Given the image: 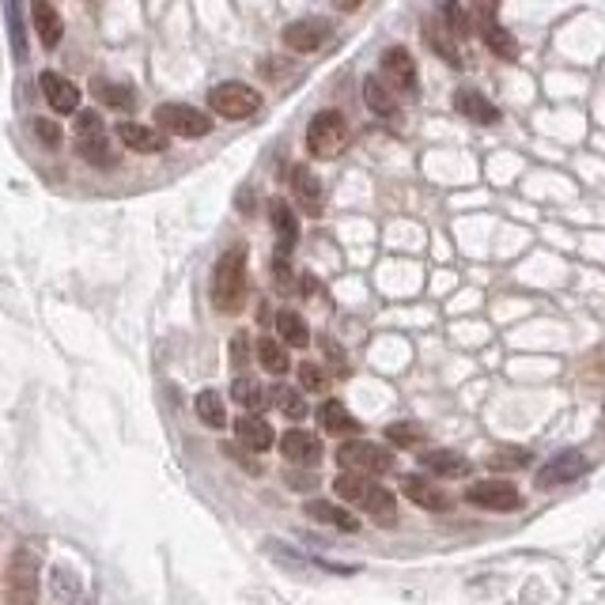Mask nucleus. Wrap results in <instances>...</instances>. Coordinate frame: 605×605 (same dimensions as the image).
<instances>
[{
    "instance_id": "nucleus-1",
    "label": "nucleus",
    "mask_w": 605,
    "mask_h": 605,
    "mask_svg": "<svg viewBox=\"0 0 605 605\" xmlns=\"http://www.w3.org/2000/svg\"><path fill=\"white\" fill-rule=\"evenodd\" d=\"M333 492H337L341 500L363 507L379 526H394V522H398V500H394V492L375 484L367 473H348L345 469V473L333 481Z\"/></svg>"
},
{
    "instance_id": "nucleus-2",
    "label": "nucleus",
    "mask_w": 605,
    "mask_h": 605,
    "mask_svg": "<svg viewBox=\"0 0 605 605\" xmlns=\"http://www.w3.org/2000/svg\"><path fill=\"white\" fill-rule=\"evenodd\" d=\"M246 303V250H224L212 269V307L220 314H235Z\"/></svg>"
},
{
    "instance_id": "nucleus-3",
    "label": "nucleus",
    "mask_w": 605,
    "mask_h": 605,
    "mask_svg": "<svg viewBox=\"0 0 605 605\" xmlns=\"http://www.w3.org/2000/svg\"><path fill=\"white\" fill-rule=\"evenodd\" d=\"M348 144V125L337 110H322L314 114L307 125V152L314 159H337Z\"/></svg>"
},
{
    "instance_id": "nucleus-4",
    "label": "nucleus",
    "mask_w": 605,
    "mask_h": 605,
    "mask_svg": "<svg viewBox=\"0 0 605 605\" xmlns=\"http://www.w3.org/2000/svg\"><path fill=\"white\" fill-rule=\"evenodd\" d=\"M38 556L35 549H16L8 575H4V598L8 605H35L38 598Z\"/></svg>"
},
{
    "instance_id": "nucleus-5",
    "label": "nucleus",
    "mask_w": 605,
    "mask_h": 605,
    "mask_svg": "<svg viewBox=\"0 0 605 605\" xmlns=\"http://www.w3.org/2000/svg\"><path fill=\"white\" fill-rule=\"evenodd\" d=\"M156 125L163 133L171 137H182V140H193V137H208L212 133V118L205 110H197L190 103H163L156 106Z\"/></svg>"
},
{
    "instance_id": "nucleus-6",
    "label": "nucleus",
    "mask_w": 605,
    "mask_h": 605,
    "mask_svg": "<svg viewBox=\"0 0 605 605\" xmlns=\"http://www.w3.org/2000/svg\"><path fill=\"white\" fill-rule=\"evenodd\" d=\"M208 110L227 121H246L261 110V95L246 84H216L208 91Z\"/></svg>"
},
{
    "instance_id": "nucleus-7",
    "label": "nucleus",
    "mask_w": 605,
    "mask_h": 605,
    "mask_svg": "<svg viewBox=\"0 0 605 605\" xmlns=\"http://www.w3.org/2000/svg\"><path fill=\"white\" fill-rule=\"evenodd\" d=\"M337 462L341 469L348 473H367V477H375V473H390L394 469V454L379 443H367V439H348L341 443L337 450Z\"/></svg>"
},
{
    "instance_id": "nucleus-8",
    "label": "nucleus",
    "mask_w": 605,
    "mask_h": 605,
    "mask_svg": "<svg viewBox=\"0 0 605 605\" xmlns=\"http://www.w3.org/2000/svg\"><path fill=\"white\" fill-rule=\"evenodd\" d=\"M583 473H587V458H583V450H560V454H553L545 466L537 469L534 484L545 492V488L571 484L575 477H583Z\"/></svg>"
},
{
    "instance_id": "nucleus-9",
    "label": "nucleus",
    "mask_w": 605,
    "mask_h": 605,
    "mask_svg": "<svg viewBox=\"0 0 605 605\" xmlns=\"http://www.w3.org/2000/svg\"><path fill=\"white\" fill-rule=\"evenodd\" d=\"M329 35H333L329 19L307 16V19L288 23V27H284V35H280V42H284L292 53H314V50H322V42H326Z\"/></svg>"
},
{
    "instance_id": "nucleus-10",
    "label": "nucleus",
    "mask_w": 605,
    "mask_h": 605,
    "mask_svg": "<svg viewBox=\"0 0 605 605\" xmlns=\"http://www.w3.org/2000/svg\"><path fill=\"white\" fill-rule=\"evenodd\" d=\"M466 500L473 503V507H484V511H515L522 503V496L511 481H481V484H469Z\"/></svg>"
},
{
    "instance_id": "nucleus-11",
    "label": "nucleus",
    "mask_w": 605,
    "mask_h": 605,
    "mask_svg": "<svg viewBox=\"0 0 605 605\" xmlns=\"http://www.w3.org/2000/svg\"><path fill=\"white\" fill-rule=\"evenodd\" d=\"M288 182H292L295 205L303 208L307 216H322V208H326V193H322L318 174H314L311 167H303V163H295L292 174H288Z\"/></svg>"
},
{
    "instance_id": "nucleus-12",
    "label": "nucleus",
    "mask_w": 605,
    "mask_h": 605,
    "mask_svg": "<svg viewBox=\"0 0 605 605\" xmlns=\"http://www.w3.org/2000/svg\"><path fill=\"white\" fill-rule=\"evenodd\" d=\"M382 80L394 87V91H405V95H413V91H416V61H413V53L405 50V46H390V50L382 53Z\"/></svg>"
},
{
    "instance_id": "nucleus-13",
    "label": "nucleus",
    "mask_w": 605,
    "mask_h": 605,
    "mask_svg": "<svg viewBox=\"0 0 605 605\" xmlns=\"http://www.w3.org/2000/svg\"><path fill=\"white\" fill-rule=\"evenodd\" d=\"M280 454L292 462V466H318L322 462V439L314 432H303V428H292V432L280 435Z\"/></svg>"
},
{
    "instance_id": "nucleus-14",
    "label": "nucleus",
    "mask_w": 605,
    "mask_h": 605,
    "mask_svg": "<svg viewBox=\"0 0 605 605\" xmlns=\"http://www.w3.org/2000/svg\"><path fill=\"white\" fill-rule=\"evenodd\" d=\"M38 80H42V95H46L50 110H57V114H76V106H80L76 84H69L61 72H42Z\"/></svg>"
},
{
    "instance_id": "nucleus-15",
    "label": "nucleus",
    "mask_w": 605,
    "mask_h": 605,
    "mask_svg": "<svg viewBox=\"0 0 605 605\" xmlns=\"http://www.w3.org/2000/svg\"><path fill=\"white\" fill-rule=\"evenodd\" d=\"M269 224H273V235H277V254H292L295 242H299V220H295L292 205L277 197L269 205Z\"/></svg>"
},
{
    "instance_id": "nucleus-16",
    "label": "nucleus",
    "mask_w": 605,
    "mask_h": 605,
    "mask_svg": "<svg viewBox=\"0 0 605 605\" xmlns=\"http://www.w3.org/2000/svg\"><path fill=\"white\" fill-rule=\"evenodd\" d=\"M477 31H481L484 46L496 53V57H503V61H515V57H519V42H515V35L496 19V12H492V16H477Z\"/></svg>"
},
{
    "instance_id": "nucleus-17",
    "label": "nucleus",
    "mask_w": 605,
    "mask_h": 605,
    "mask_svg": "<svg viewBox=\"0 0 605 605\" xmlns=\"http://www.w3.org/2000/svg\"><path fill=\"white\" fill-rule=\"evenodd\" d=\"M118 140L129 148V152H144V156H156L167 148V140L159 137L156 129H148V125H137V121H118Z\"/></svg>"
},
{
    "instance_id": "nucleus-18",
    "label": "nucleus",
    "mask_w": 605,
    "mask_h": 605,
    "mask_svg": "<svg viewBox=\"0 0 605 605\" xmlns=\"http://www.w3.org/2000/svg\"><path fill=\"white\" fill-rule=\"evenodd\" d=\"M235 435H239L242 450H258V454H265V450L277 443L273 428H269L261 416H239V420H235Z\"/></svg>"
},
{
    "instance_id": "nucleus-19",
    "label": "nucleus",
    "mask_w": 605,
    "mask_h": 605,
    "mask_svg": "<svg viewBox=\"0 0 605 605\" xmlns=\"http://www.w3.org/2000/svg\"><path fill=\"white\" fill-rule=\"evenodd\" d=\"M405 496L424 511H450V496L428 477H405Z\"/></svg>"
},
{
    "instance_id": "nucleus-20",
    "label": "nucleus",
    "mask_w": 605,
    "mask_h": 605,
    "mask_svg": "<svg viewBox=\"0 0 605 605\" xmlns=\"http://www.w3.org/2000/svg\"><path fill=\"white\" fill-rule=\"evenodd\" d=\"M420 466L435 473V477H469L473 466H469V458L462 454H454V450H424L420 454Z\"/></svg>"
},
{
    "instance_id": "nucleus-21",
    "label": "nucleus",
    "mask_w": 605,
    "mask_h": 605,
    "mask_svg": "<svg viewBox=\"0 0 605 605\" xmlns=\"http://www.w3.org/2000/svg\"><path fill=\"white\" fill-rule=\"evenodd\" d=\"M454 110H462L469 121H477V125H496L500 121V110L484 99L481 91H473V87H462L458 95H454Z\"/></svg>"
},
{
    "instance_id": "nucleus-22",
    "label": "nucleus",
    "mask_w": 605,
    "mask_h": 605,
    "mask_svg": "<svg viewBox=\"0 0 605 605\" xmlns=\"http://www.w3.org/2000/svg\"><path fill=\"white\" fill-rule=\"evenodd\" d=\"M76 156L87 159L91 167H114L118 163V148L110 144V137L103 133H91V137H76Z\"/></svg>"
},
{
    "instance_id": "nucleus-23",
    "label": "nucleus",
    "mask_w": 605,
    "mask_h": 605,
    "mask_svg": "<svg viewBox=\"0 0 605 605\" xmlns=\"http://www.w3.org/2000/svg\"><path fill=\"white\" fill-rule=\"evenodd\" d=\"M318 424H322L329 435H356L360 432V420L348 413L337 398L322 401V409H318Z\"/></svg>"
},
{
    "instance_id": "nucleus-24",
    "label": "nucleus",
    "mask_w": 605,
    "mask_h": 605,
    "mask_svg": "<svg viewBox=\"0 0 605 605\" xmlns=\"http://www.w3.org/2000/svg\"><path fill=\"white\" fill-rule=\"evenodd\" d=\"M424 42H428V46H432L447 65L462 69V53H458V46H454V35L447 31V23H443V19H428V23H424Z\"/></svg>"
},
{
    "instance_id": "nucleus-25",
    "label": "nucleus",
    "mask_w": 605,
    "mask_h": 605,
    "mask_svg": "<svg viewBox=\"0 0 605 605\" xmlns=\"http://www.w3.org/2000/svg\"><path fill=\"white\" fill-rule=\"evenodd\" d=\"M363 103L367 110H375L379 118H394L398 114V99H394V87L379 80V76H371V80H363Z\"/></svg>"
},
{
    "instance_id": "nucleus-26",
    "label": "nucleus",
    "mask_w": 605,
    "mask_h": 605,
    "mask_svg": "<svg viewBox=\"0 0 605 605\" xmlns=\"http://www.w3.org/2000/svg\"><path fill=\"white\" fill-rule=\"evenodd\" d=\"M31 19H35V31L38 38L46 42V46H57L61 42V35H65V27H61V16H57V8H53L50 0H35L31 4Z\"/></svg>"
},
{
    "instance_id": "nucleus-27",
    "label": "nucleus",
    "mask_w": 605,
    "mask_h": 605,
    "mask_svg": "<svg viewBox=\"0 0 605 605\" xmlns=\"http://www.w3.org/2000/svg\"><path fill=\"white\" fill-rule=\"evenodd\" d=\"M307 515H311L314 522L337 526V530H345V534H356V530H360V519H356V515H348V511H341V507H333V503H326V500L307 503Z\"/></svg>"
},
{
    "instance_id": "nucleus-28",
    "label": "nucleus",
    "mask_w": 605,
    "mask_h": 605,
    "mask_svg": "<svg viewBox=\"0 0 605 605\" xmlns=\"http://www.w3.org/2000/svg\"><path fill=\"white\" fill-rule=\"evenodd\" d=\"M277 333H280V341H284V345H292V348L311 345V329H307V322H303V314H295V311L277 314Z\"/></svg>"
},
{
    "instance_id": "nucleus-29",
    "label": "nucleus",
    "mask_w": 605,
    "mask_h": 605,
    "mask_svg": "<svg viewBox=\"0 0 605 605\" xmlns=\"http://www.w3.org/2000/svg\"><path fill=\"white\" fill-rule=\"evenodd\" d=\"M91 91H95V99H99L103 106H110V110H133V99H137V95H133V87L114 84V80H110V84H106V80H95Z\"/></svg>"
},
{
    "instance_id": "nucleus-30",
    "label": "nucleus",
    "mask_w": 605,
    "mask_h": 605,
    "mask_svg": "<svg viewBox=\"0 0 605 605\" xmlns=\"http://www.w3.org/2000/svg\"><path fill=\"white\" fill-rule=\"evenodd\" d=\"M197 416H201V424L208 428H227V409H224V398L216 394V390H201L197 394Z\"/></svg>"
},
{
    "instance_id": "nucleus-31",
    "label": "nucleus",
    "mask_w": 605,
    "mask_h": 605,
    "mask_svg": "<svg viewBox=\"0 0 605 605\" xmlns=\"http://www.w3.org/2000/svg\"><path fill=\"white\" fill-rule=\"evenodd\" d=\"M231 398L239 401V405H246L250 413H261V409L269 405V390H261L258 382H250V379H235L231 382Z\"/></svg>"
},
{
    "instance_id": "nucleus-32",
    "label": "nucleus",
    "mask_w": 605,
    "mask_h": 605,
    "mask_svg": "<svg viewBox=\"0 0 605 605\" xmlns=\"http://www.w3.org/2000/svg\"><path fill=\"white\" fill-rule=\"evenodd\" d=\"M269 401H273V405H277V409L288 416V420H303V416H307V401H303V394H299V390L273 386V390H269Z\"/></svg>"
},
{
    "instance_id": "nucleus-33",
    "label": "nucleus",
    "mask_w": 605,
    "mask_h": 605,
    "mask_svg": "<svg viewBox=\"0 0 605 605\" xmlns=\"http://www.w3.org/2000/svg\"><path fill=\"white\" fill-rule=\"evenodd\" d=\"M258 363L269 371V375H284L288 371V352L280 341H269V337H261L258 341Z\"/></svg>"
},
{
    "instance_id": "nucleus-34",
    "label": "nucleus",
    "mask_w": 605,
    "mask_h": 605,
    "mask_svg": "<svg viewBox=\"0 0 605 605\" xmlns=\"http://www.w3.org/2000/svg\"><path fill=\"white\" fill-rule=\"evenodd\" d=\"M439 12H443V23H447V31H450V35L466 38L469 31H473V27H469L466 8H462L458 0H439Z\"/></svg>"
},
{
    "instance_id": "nucleus-35",
    "label": "nucleus",
    "mask_w": 605,
    "mask_h": 605,
    "mask_svg": "<svg viewBox=\"0 0 605 605\" xmlns=\"http://www.w3.org/2000/svg\"><path fill=\"white\" fill-rule=\"evenodd\" d=\"M488 466L492 469H522L530 466V450L526 447H500L492 458H488Z\"/></svg>"
},
{
    "instance_id": "nucleus-36",
    "label": "nucleus",
    "mask_w": 605,
    "mask_h": 605,
    "mask_svg": "<svg viewBox=\"0 0 605 605\" xmlns=\"http://www.w3.org/2000/svg\"><path fill=\"white\" fill-rule=\"evenodd\" d=\"M386 439H390L394 447H416V443H424V428L401 420V424H390V428H386Z\"/></svg>"
},
{
    "instance_id": "nucleus-37",
    "label": "nucleus",
    "mask_w": 605,
    "mask_h": 605,
    "mask_svg": "<svg viewBox=\"0 0 605 605\" xmlns=\"http://www.w3.org/2000/svg\"><path fill=\"white\" fill-rule=\"evenodd\" d=\"M273 277H277V292L280 295H292L295 288H299L292 265H288V254H277V258H273Z\"/></svg>"
},
{
    "instance_id": "nucleus-38",
    "label": "nucleus",
    "mask_w": 605,
    "mask_h": 605,
    "mask_svg": "<svg viewBox=\"0 0 605 605\" xmlns=\"http://www.w3.org/2000/svg\"><path fill=\"white\" fill-rule=\"evenodd\" d=\"M299 386L307 394H322L326 390V371L318 363H299Z\"/></svg>"
},
{
    "instance_id": "nucleus-39",
    "label": "nucleus",
    "mask_w": 605,
    "mask_h": 605,
    "mask_svg": "<svg viewBox=\"0 0 605 605\" xmlns=\"http://www.w3.org/2000/svg\"><path fill=\"white\" fill-rule=\"evenodd\" d=\"M31 129H35V137H38V144H42V148H57V144H61V129H57V125H53V121H46V118H35L31 121Z\"/></svg>"
},
{
    "instance_id": "nucleus-40",
    "label": "nucleus",
    "mask_w": 605,
    "mask_h": 605,
    "mask_svg": "<svg viewBox=\"0 0 605 605\" xmlns=\"http://www.w3.org/2000/svg\"><path fill=\"white\" fill-rule=\"evenodd\" d=\"M103 114L99 110H80L76 114V137H91V133H103Z\"/></svg>"
},
{
    "instance_id": "nucleus-41",
    "label": "nucleus",
    "mask_w": 605,
    "mask_h": 605,
    "mask_svg": "<svg viewBox=\"0 0 605 605\" xmlns=\"http://www.w3.org/2000/svg\"><path fill=\"white\" fill-rule=\"evenodd\" d=\"M231 363H235V367H246V363H250V341H246V333H235V337H231Z\"/></svg>"
},
{
    "instance_id": "nucleus-42",
    "label": "nucleus",
    "mask_w": 605,
    "mask_h": 605,
    "mask_svg": "<svg viewBox=\"0 0 605 605\" xmlns=\"http://www.w3.org/2000/svg\"><path fill=\"white\" fill-rule=\"evenodd\" d=\"M473 8H477V16H492L500 8V0H473Z\"/></svg>"
},
{
    "instance_id": "nucleus-43",
    "label": "nucleus",
    "mask_w": 605,
    "mask_h": 605,
    "mask_svg": "<svg viewBox=\"0 0 605 605\" xmlns=\"http://www.w3.org/2000/svg\"><path fill=\"white\" fill-rule=\"evenodd\" d=\"M288 484H292V488H311V477H292V473H288Z\"/></svg>"
},
{
    "instance_id": "nucleus-44",
    "label": "nucleus",
    "mask_w": 605,
    "mask_h": 605,
    "mask_svg": "<svg viewBox=\"0 0 605 605\" xmlns=\"http://www.w3.org/2000/svg\"><path fill=\"white\" fill-rule=\"evenodd\" d=\"M363 0H337V8H345V12H352V8H360Z\"/></svg>"
}]
</instances>
